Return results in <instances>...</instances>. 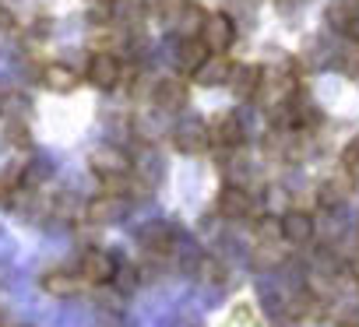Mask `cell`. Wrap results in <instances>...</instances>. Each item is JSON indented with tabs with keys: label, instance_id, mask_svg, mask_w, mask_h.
I'll use <instances>...</instances> for the list:
<instances>
[{
	"label": "cell",
	"instance_id": "cell-10",
	"mask_svg": "<svg viewBox=\"0 0 359 327\" xmlns=\"http://www.w3.org/2000/svg\"><path fill=\"white\" fill-rule=\"evenodd\" d=\"M172 144L184 151V155H201L208 148V127L201 120H187L172 130Z\"/></svg>",
	"mask_w": 359,
	"mask_h": 327
},
{
	"label": "cell",
	"instance_id": "cell-3",
	"mask_svg": "<svg viewBox=\"0 0 359 327\" xmlns=\"http://www.w3.org/2000/svg\"><path fill=\"white\" fill-rule=\"evenodd\" d=\"M85 78H88L99 92H113V88L120 85V78H123V64H120V57H116V53L99 50V53H92V57H88Z\"/></svg>",
	"mask_w": 359,
	"mask_h": 327
},
{
	"label": "cell",
	"instance_id": "cell-11",
	"mask_svg": "<svg viewBox=\"0 0 359 327\" xmlns=\"http://www.w3.org/2000/svg\"><path fill=\"white\" fill-rule=\"evenodd\" d=\"M43 85H46L50 92H57V95H67V92H74V88L81 85V74H78L71 64L53 60V64L43 67Z\"/></svg>",
	"mask_w": 359,
	"mask_h": 327
},
{
	"label": "cell",
	"instance_id": "cell-12",
	"mask_svg": "<svg viewBox=\"0 0 359 327\" xmlns=\"http://www.w3.org/2000/svg\"><path fill=\"white\" fill-rule=\"evenodd\" d=\"M278 225H282V239L285 243H310L313 239V218H310V211H299V208H292V211H285L282 218H278Z\"/></svg>",
	"mask_w": 359,
	"mask_h": 327
},
{
	"label": "cell",
	"instance_id": "cell-22",
	"mask_svg": "<svg viewBox=\"0 0 359 327\" xmlns=\"http://www.w3.org/2000/svg\"><path fill=\"white\" fill-rule=\"evenodd\" d=\"M0 106H4V102H0Z\"/></svg>",
	"mask_w": 359,
	"mask_h": 327
},
{
	"label": "cell",
	"instance_id": "cell-4",
	"mask_svg": "<svg viewBox=\"0 0 359 327\" xmlns=\"http://www.w3.org/2000/svg\"><path fill=\"white\" fill-rule=\"evenodd\" d=\"M78 278L85 281V285H106V281H113L116 278V260H113V253H106V250H85L81 253V260H78Z\"/></svg>",
	"mask_w": 359,
	"mask_h": 327
},
{
	"label": "cell",
	"instance_id": "cell-20",
	"mask_svg": "<svg viewBox=\"0 0 359 327\" xmlns=\"http://www.w3.org/2000/svg\"><path fill=\"white\" fill-rule=\"evenodd\" d=\"M352 274H355V278H359V257H355V260H352Z\"/></svg>",
	"mask_w": 359,
	"mask_h": 327
},
{
	"label": "cell",
	"instance_id": "cell-7",
	"mask_svg": "<svg viewBox=\"0 0 359 327\" xmlns=\"http://www.w3.org/2000/svg\"><path fill=\"white\" fill-rule=\"evenodd\" d=\"M208 144H215V148H222V151L240 148V144H243V123H240V116H233V113L215 116L212 127H208Z\"/></svg>",
	"mask_w": 359,
	"mask_h": 327
},
{
	"label": "cell",
	"instance_id": "cell-6",
	"mask_svg": "<svg viewBox=\"0 0 359 327\" xmlns=\"http://www.w3.org/2000/svg\"><path fill=\"white\" fill-rule=\"evenodd\" d=\"M151 106L158 113H176L187 106V85L180 78H158L151 85Z\"/></svg>",
	"mask_w": 359,
	"mask_h": 327
},
{
	"label": "cell",
	"instance_id": "cell-18",
	"mask_svg": "<svg viewBox=\"0 0 359 327\" xmlns=\"http://www.w3.org/2000/svg\"><path fill=\"white\" fill-rule=\"evenodd\" d=\"M345 194H348V187H345L341 180H327V183H320L317 201H320L324 208H338V204L345 201Z\"/></svg>",
	"mask_w": 359,
	"mask_h": 327
},
{
	"label": "cell",
	"instance_id": "cell-8",
	"mask_svg": "<svg viewBox=\"0 0 359 327\" xmlns=\"http://www.w3.org/2000/svg\"><path fill=\"white\" fill-rule=\"evenodd\" d=\"M261 81H264V67H257V64H233L226 85L233 88L236 99H254L261 92Z\"/></svg>",
	"mask_w": 359,
	"mask_h": 327
},
{
	"label": "cell",
	"instance_id": "cell-16",
	"mask_svg": "<svg viewBox=\"0 0 359 327\" xmlns=\"http://www.w3.org/2000/svg\"><path fill=\"white\" fill-rule=\"evenodd\" d=\"M25 187V162H11V166L0 173V197H8L11 190H22Z\"/></svg>",
	"mask_w": 359,
	"mask_h": 327
},
{
	"label": "cell",
	"instance_id": "cell-1",
	"mask_svg": "<svg viewBox=\"0 0 359 327\" xmlns=\"http://www.w3.org/2000/svg\"><path fill=\"white\" fill-rule=\"evenodd\" d=\"M88 169L106 183V190L120 194V183H127V180H130V155H127V151H120V148L102 144V148H95V151L88 155Z\"/></svg>",
	"mask_w": 359,
	"mask_h": 327
},
{
	"label": "cell",
	"instance_id": "cell-19",
	"mask_svg": "<svg viewBox=\"0 0 359 327\" xmlns=\"http://www.w3.org/2000/svg\"><path fill=\"white\" fill-rule=\"evenodd\" d=\"M341 162H345L348 169H355V166H359V137H352V141L341 148Z\"/></svg>",
	"mask_w": 359,
	"mask_h": 327
},
{
	"label": "cell",
	"instance_id": "cell-5",
	"mask_svg": "<svg viewBox=\"0 0 359 327\" xmlns=\"http://www.w3.org/2000/svg\"><path fill=\"white\" fill-rule=\"evenodd\" d=\"M123 211H127V197L106 190V194H99V197H92V201L85 204L81 218H88V222H95V225H109V222L123 218Z\"/></svg>",
	"mask_w": 359,
	"mask_h": 327
},
{
	"label": "cell",
	"instance_id": "cell-17",
	"mask_svg": "<svg viewBox=\"0 0 359 327\" xmlns=\"http://www.w3.org/2000/svg\"><path fill=\"white\" fill-rule=\"evenodd\" d=\"M254 236H257V243H264V246L278 243V239H282V225H278V215H261V218L254 222Z\"/></svg>",
	"mask_w": 359,
	"mask_h": 327
},
{
	"label": "cell",
	"instance_id": "cell-13",
	"mask_svg": "<svg viewBox=\"0 0 359 327\" xmlns=\"http://www.w3.org/2000/svg\"><path fill=\"white\" fill-rule=\"evenodd\" d=\"M208 57H212V53H208V46H205L198 36H191V39H180V46H176V71L194 78V71H198Z\"/></svg>",
	"mask_w": 359,
	"mask_h": 327
},
{
	"label": "cell",
	"instance_id": "cell-9",
	"mask_svg": "<svg viewBox=\"0 0 359 327\" xmlns=\"http://www.w3.org/2000/svg\"><path fill=\"white\" fill-rule=\"evenodd\" d=\"M215 208H219V215H222V218H247V215L254 211V197H250L240 183H229V187H222V190H219Z\"/></svg>",
	"mask_w": 359,
	"mask_h": 327
},
{
	"label": "cell",
	"instance_id": "cell-2",
	"mask_svg": "<svg viewBox=\"0 0 359 327\" xmlns=\"http://www.w3.org/2000/svg\"><path fill=\"white\" fill-rule=\"evenodd\" d=\"M198 39L208 46V53H226L236 43V25L226 11H212V15H205V22L198 29Z\"/></svg>",
	"mask_w": 359,
	"mask_h": 327
},
{
	"label": "cell",
	"instance_id": "cell-15",
	"mask_svg": "<svg viewBox=\"0 0 359 327\" xmlns=\"http://www.w3.org/2000/svg\"><path fill=\"white\" fill-rule=\"evenodd\" d=\"M81 285H85V281L78 278L74 267H50V271L43 274V288H46L50 295H74Z\"/></svg>",
	"mask_w": 359,
	"mask_h": 327
},
{
	"label": "cell",
	"instance_id": "cell-14",
	"mask_svg": "<svg viewBox=\"0 0 359 327\" xmlns=\"http://www.w3.org/2000/svg\"><path fill=\"white\" fill-rule=\"evenodd\" d=\"M229 71H233V64L226 60V53H212V57L194 71V81L205 85V88H215V85H226V81H229Z\"/></svg>",
	"mask_w": 359,
	"mask_h": 327
},
{
	"label": "cell",
	"instance_id": "cell-21",
	"mask_svg": "<svg viewBox=\"0 0 359 327\" xmlns=\"http://www.w3.org/2000/svg\"><path fill=\"white\" fill-rule=\"evenodd\" d=\"M0 327H8V316L4 313H0Z\"/></svg>",
	"mask_w": 359,
	"mask_h": 327
}]
</instances>
